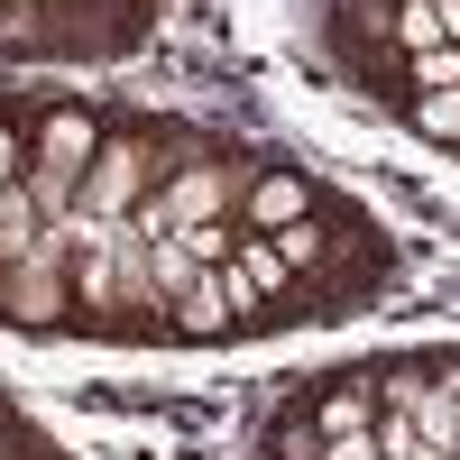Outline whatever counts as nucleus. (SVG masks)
Listing matches in <instances>:
<instances>
[{
    "label": "nucleus",
    "mask_w": 460,
    "mask_h": 460,
    "mask_svg": "<svg viewBox=\"0 0 460 460\" xmlns=\"http://www.w3.org/2000/svg\"><path fill=\"white\" fill-rule=\"evenodd\" d=\"M221 212H230V175H221V166H184L166 194H147V203H138V230H147V240H175V230L221 221Z\"/></svg>",
    "instance_id": "nucleus-1"
},
{
    "label": "nucleus",
    "mask_w": 460,
    "mask_h": 460,
    "mask_svg": "<svg viewBox=\"0 0 460 460\" xmlns=\"http://www.w3.org/2000/svg\"><path fill=\"white\" fill-rule=\"evenodd\" d=\"M147 203V147H102L84 166V212L93 221H129Z\"/></svg>",
    "instance_id": "nucleus-2"
},
{
    "label": "nucleus",
    "mask_w": 460,
    "mask_h": 460,
    "mask_svg": "<svg viewBox=\"0 0 460 460\" xmlns=\"http://www.w3.org/2000/svg\"><path fill=\"white\" fill-rule=\"evenodd\" d=\"M37 230H47V212H37L28 184H0V267H19L37 249Z\"/></svg>",
    "instance_id": "nucleus-3"
},
{
    "label": "nucleus",
    "mask_w": 460,
    "mask_h": 460,
    "mask_svg": "<svg viewBox=\"0 0 460 460\" xmlns=\"http://www.w3.org/2000/svg\"><path fill=\"white\" fill-rule=\"evenodd\" d=\"M93 157H102L93 120H84V111H56V120H47V157H37V166H65V175H84Z\"/></svg>",
    "instance_id": "nucleus-4"
},
{
    "label": "nucleus",
    "mask_w": 460,
    "mask_h": 460,
    "mask_svg": "<svg viewBox=\"0 0 460 460\" xmlns=\"http://www.w3.org/2000/svg\"><path fill=\"white\" fill-rule=\"evenodd\" d=\"M414 433H424V451L460 460V405H451V377H433V387H424V405H414Z\"/></svg>",
    "instance_id": "nucleus-5"
},
{
    "label": "nucleus",
    "mask_w": 460,
    "mask_h": 460,
    "mask_svg": "<svg viewBox=\"0 0 460 460\" xmlns=\"http://www.w3.org/2000/svg\"><path fill=\"white\" fill-rule=\"evenodd\" d=\"M147 267H157V295H166V304H175L184 286H194V277H203V258H194V249H184V240H147Z\"/></svg>",
    "instance_id": "nucleus-6"
},
{
    "label": "nucleus",
    "mask_w": 460,
    "mask_h": 460,
    "mask_svg": "<svg viewBox=\"0 0 460 460\" xmlns=\"http://www.w3.org/2000/svg\"><path fill=\"white\" fill-rule=\"evenodd\" d=\"M368 414H377V387H368V377H350V387L323 405V442H332V433H368Z\"/></svg>",
    "instance_id": "nucleus-7"
},
{
    "label": "nucleus",
    "mask_w": 460,
    "mask_h": 460,
    "mask_svg": "<svg viewBox=\"0 0 460 460\" xmlns=\"http://www.w3.org/2000/svg\"><path fill=\"white\" fill-rule=\"evenodd\" d=\"M396 37H405V56H424V47H451L433 0H405V10H396Z\"/></svg>",
    "instance_id": "nucleus-8"
},
{
    "label": "nucleus",
    "mask_w": 460,
    "mask_h": 460,
    "mask_svg": "<svg viewBox=\"0 0 460 460\" xmlns=\"http://www.w3.org/2000/svg\"><path fill=\"white\" fill-rule=\"evenodd\" d=\"M175 240L194 249L203 267H230V249H240V230H230V212H221V221H194V230H175Z\"/></svg>",
    "instance_id": "nucleus-9"
},
{
    "label": "nucleus",
    "mask_w": 460,
    "mask_h": 460,
    "mask_svg": "<svg viewBox=\"0 0 460 460\" xmlns=\"http://www.w3.org/2000/svg\"><path fill=\"white\" fill-rule=\"evenodd\" d=\"M249 212H258V221H277V230H286V221H304V184H295V175H267Z\"/></svg>",
    "instance_id": "nucleus-10"
},
{
    "label": "nucleus",
    "mask_w": 460,
    "mask_h": 460,
    "mask_svg": "<svg viewBox=\"0 0 460 460\" xmlns=\"http://www.w3.org/2000/svg\"><path fill=\"white\" fill-rule=\"evenodd\" d=\"M414 129H424V138H460V84H451V93H424V102H414Z\"/></svg>",
    "instance_id": "nucleus-11"
},
{
    "label": "nucleus",
    "mask_w": 460,
    "mask_h": 460,
    "mask_svg": "<svg viewBox=\"0 0 460 460\" xmlns=\"http://www.w3.org/2000/svg\"><path fill=\"white\" fill-rule=\"evenodd\" d=\"M424 387H433L424 368H387V377H377V396H387V414H414V405H424Z\"/></svg>",
    "instance_id": "nucleus-12"
},
{
    "label": "nucleus",
    "mask_w": 460,
    "mask_h": 460,
    "mask_svg": "<svg viewBox=\"0 0 460 460\" xmlns=\"http://www.w3.org/2000/svg\"><path fill=\"white\" fill-rule=\"evenodd\" d=\"M230 258H240V277H249V286H277V277H286V258H277V240H240Z\"/></svg>",
    "instance_id": "nucleus-13"
},
{
    "label": "nucleus",
    "mask_w": 460,
    "mask_h": 460,
    "mask_svg": "<svg viewBox=\"0 0 460 460\" xmlns=\"http://www.w3.org/2000/svg\"><path fill=\"white\" fill-rule=\"evenodd\" d=\"M414 84H424V93H451V84H460V47H424V56H414Z\"/></svg>",
    "instance_id": "nucleus-14"
},
{
    "label": "nucleus",
    "mask_w": 460,
    "mask_h": 460,
    "mask_svg": "<svg viewBox=\"0 0 460 460\" xmlns=\"http://www.w3.org/2000/svg\"><path fill=\"white\" fill-rule=\"evenodd\" d=\"M323 460H377V424H368V433H332Z\"/></svg>",
    "instance_id": "nucleus-15"
},
{
    "label": "nucleus",
    "mask_w": 460,
    "mask_h": 460,
    "mask_svg": "<svg viewBox=\"0 0 460 460\" xmlns=\"http://www.w3.org/2000/svg\"><path fill=\"white\" fill-rule=\"evenodd\" d=\"M314 249H323V240H314V230H304V221H286V230H277V258H286V267H304Z\"/></svg>",
    "instance_id": "nucleus-16"
},
{
    "label": "nucleus",
    "mask_w": 460,
    "mask_h": 460,
    "mask_svg": "<svg viewBox=\"0 0 460 460\" xmlns=\"http://www.w3.org/2000/svg\"><path fill=\"white\" fill-rule=\"evenodd\" d=\"M0 184H19V138L0 129Z\"/></svg>",
    "instance_id": "nucleus-17"
},
{
    "label": "nucleus",
    "mask_w": 460,
    "mask_h": 460,
    "mask_svg": "<svg viewBox=\"0 0 460 460\" xmlns=\"http://www.w3.org/2000/svg\"><path fill=\"white\" fill-rule=\"evenodd\" d=\"M433 10H442V37H451V47H460V0H433Z\"/></svg>",
    "instance_id": "nucleus-18"
},
{
    "label": "nucleus",
    "mask_w": 460,
    "mask_h": 460,
    "mask_svg": "<svg viewBox=\"0 0 460 460\" xmlns=\"http://www.w3.org/2000/svg\"><path fill=\"white\" fill-rule=\"evenodd\" d=\"M451 405H460V368H451Z\"/></svg>",
    "instance_id": "nucleus-19"
}]
</instances>
